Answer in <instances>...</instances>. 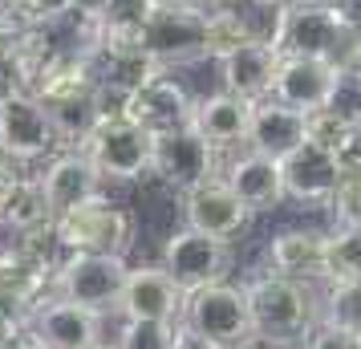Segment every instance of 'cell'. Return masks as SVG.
<instances>
[{"label":"cell","mask_w":361,"mask_h":349,"mask_svg":"<svg viewBox=\"0 0 361 349\" xmlns=\"http://www.w3.org/2000/svg\"><path fill=\"white\" fill-rule=\"evenodd\" d=\"M0 147L8 154H17L20 163L61 154V142H57V130H53L45 106L29 90L0 94Z\"/></svg>","instance_id":"10"},{"label":"cell","mask_w":361,"mask_h":349,"mask_svg":"<svg viewBox=\"0 0 361 349\" xmlns=\"http://www.w3.org/2000/svg\"><path fill=\"white\" fill-rule=\"evenodd\" d=\"M0 349H45V345H41V341L33 337V329L25 325V329H17L8 341H0Z\"/></svg>","instance_id":"35"},{"label":"cell","mask_w":361,"mask_h":349,"mask_svg":"<svg viewBox=\"0 0 361 349\" xmlns=\"http://www.w3.org/2000/svg\"><path fill=\"white\" fill-rule=\"evenodd\" d=\"M130 212L118 207L106 195H90L78 207H69L61 216H53V244L61 252H106V256H122L130 248Z\"/></svg>","instance_id":"3"},{"label":"cell","mask_w":361,"mask_h":349,"mask_svg":"<svg viewBox=\"0 0 361 349\" xmlns=\"http://www.w3.org/2000/svg\"><path fill=\"white\" fill-rule=\"evenodd\" d=\"M325 244L329 232H317V228H288V232L272 235L268 244L272 272L293 276V281H309V276L325 281Z\"/></svg>","instance_id":"22"},{"label":"cell","mask_w":361,"mask_h":349,"mask_svg":"<svg viewBox=\"0 0 361 349\" xmlns=\"http://www.w3.org/2000/svg\"><path fill=\"white\" fill-rule=\"evenodd\" d=\"M118 349H183L187 329L183 321H126L118 333Z\"/></svg>","instance_id":"25"},{"label":"cell","mask_w":361,"mask_h":349,"mask_svg":"<svg viewBox=\"0 0 361 349\" xmlns=\"http://www.w3.org/2000/svg\"><path fill=\"white\" fill-rule=\"evenodd\" d=\"M252 106H256V102L235 98V94H228V90H219V94L195 98V106H191V122H187V126H191L199 138H207L215 150L240 147V142L247 138Z\"/></svg>","instance_id":"19"},{"label":"cell","mask_w":361,"mask_h":349,"mask_svg":"<svg viewBox=\"0 0 361 349\" xmlns=\"http://www.w3.org/2000/svg\"><path fill=\"white\" fill-rule=\"evenodd\" d=\"M325 207L333 212L337 228H361V171H341Z\"/></svg>","instance_id":"31"},{"label":"cell","mask_w":361,"mask_h":349,"mask_svg":"<svg viewBox=\"0 0 361 349\" xmlns=\"http://www.w3.org/2000/svg\"><path fill=\"white\" fill-rule=\"evenodd\" d=\"M357 138H361L357 126H349L345 118H337L333 110H325V106H321V110H312V114H305V142L329 150V154H337V159H341Z\"/></svg>","instance_id":"27"},{"label":"cell","mask_w":361,"mask_h":349,"mask_svg":"<svg viewBox=\"0 0 361 349\" xmlns=\"http://www.w3.org/2000/svg\"><path fill=\"white\" fill-rule=\"evenodd\" d=\"M8 90H17V85L8 82V73H4V66H0V94H8Z\"/></svg>","instance_id":"40"},{"label":"cell","mask_w":361,"mask_h":349,"mask_svg":"<svg viewBox=\"0 0 361 349\" xmlns=\"http://www.w3.org/2000/svg\"><path fill=\"white\" fill-rule=\"evenodd\" d=\"M8 37H13V29L4 25V17H0V53H4V45H8Z\"/></svg>","instance_id":"39"},{"label":"cell","mask_w":361,"mask_h":349,"mask_svg":"<svg viewBox=\"0 0 361 349\" xmlns=\"http://www.w3.org/2000/svg\"><path fill=\"white\" fill-rule=\"evenodd\" d=\"M247 4H264V8H288L293 0H247Z\"/></svg>","instance_id":"38"},{"label":"cell","mask_w":361,"mask_h":349,"mask_svg":"<svg viewBox=\"0 0 361 349\" xmlns=\"http://www.w3.org/2000/svg\"><path fill=\"white\" fill-rule=\"evenodd\" d=\"M94 90H98V78H94L90 57H53L49 66L41 69V78L33 82L29 94L41 106H61V102L94 98Z\"/></svg>","instance_id":"23"},{"label":"cell","mask_w":361,"mask_h":349,"mask_svg":"<svg viewBox=\"0 0 361 349\" xmlns=\"http://www.w3.org/2000/svg\"><path fill=\"white\" fill-rule=\"evenodd\" d=\"M244 293L247 309H252L256 341L280 349H293L305 341V333L312 329V297L300 281L280 276V272H264V276L244 284Z\"/></svg>","instance_id":"1"},{"label":"cell","mask_w":361,"mask_h":349,"mask_svg":"<svg viewBox=\"0 0 361 349\" xmlns=\"http://www.w3.org/2000/svg\"><path fill=\"white\" fill-rule=\"evenodd\" d=\"M73 8V0H0V17L4 25L20 33V29H37V25H45V20L61 17Z\"/></svg>","instance_id":"29"},{"label":"cell","mask_w":361,"mask_h":349,"mask_svg":"<svg viewBox=\"0 0 361 349\" xmlns=\"http://www.w3.org/2000/svg\"><path fill=\"white\" fill-rule=\"evenodd\" d=\"M224 183L247 203V212H272L284 203V175H280L276 159H264L256 150H247L240 159H231L224 166Z\"/></svg>","instance_id":"21"},{"label":"cell","mask_w":361,"mask_h":349,"mask_svg":"<svg viewBox=\"0 0 361 349\" xmlns=\"http://www.w3.org/2000/svg\"><path fill=\"white\" fill-rule=\"evenodd\" d=\"M244 349H280V345H264V341H256V345H244Z\"/></svg>","instance_id":"42"},{"label":"cell","mask_w":361,"mask_h":349,"mask_svg":"<svg viewBox=\"0 0 361 349\" xmlns=\"http://www.w3.org/2000/svg\"><path fill=\"white\" fill-rule=\"evenodd\" d=\"M85 349H118V345H106V341H94V345H85Z\"/></svg>","instance_id":"41"},{"label":"cell","mask_w":361,"mask_h":349,"mask_svg":"<svg viewBox=\"0 0 361 349\" xmlns=\"http://www.w3.org/2000/svg\"><path fill=\"white\" fill-rule=\"evenodd\" d=\"M82 154L102 183H134L150 175V134L138 130L130 118H102L82 142Z\"/></svg>","instance_id":"6"},{"label":"cell","mask_w":361,"mask_h":349,"mask_svg":"<svg viewBox=\"0 0 361 349\" xmlns=\"http://www.w3.org/2000/svg\"><path fill=\"white\" fill-rule=\"evenodd\" d=\"M325 281H361V228H333L329 232Z\"/></svg>","instance_id":"26"},{"label":"cell","mask_w":361,"mask_h":349,"mask_svg":"<svg viewBox=\"0 0 361 349\" xmlns=\"http://www.w3.org/2000/svg\"><path fill=\"white\" fill-rule=\"evenodd\" d=\"M321 321L361 337V281H329Z\"/></svg>","instance_id":"28"},{"label":"cell","mask_w":361,"mask_h":349,"mask_svg":"<svg viewBox=\"0 0 361 349\" xmlns=\"http://www.w3.org/2000/svg\"><path fill=\"white\" fill-rule=\"evenodd\" d=\"M98 321L102 313H94V309H82L66 297H53L33 309L29 329L45 349H85L98 341Z\"/></svg>","instance_id":"15"},{"label":"cell","mask_w":361,"mask_h":349,"mask_svg":"<svg viewBox=\"0 0 361 349\" xmlns=\"http://www.w3.org/2000/svg\"><path fill=\"white\" fill-rule=\"evenodd\" d=\"M154 4H179V8H212V0H154Z\"/></svg>","instance_id":"37"},{"label":"cell","mask_w":361,"mask_h":349,"mask_svg":"<svg viewBox=\"0 0 361 349\" xmlns=\"http://www.w3.org/2000/svg\"><path fill=\"white\" fill-rule=\"evenodd\" d=\"M280 175H284V200L317 207V203H329L333 187L341 179V159L312 142H300L288 159H280Z\"/></svg>","instance_id":"16"},{"label":"cell","mask_w":361,"mask_h":349,"mask_svg":"<svg viewBox=\"0 0 361 349\" xmlns=\"http://www.w3.org/2000/svg\"><path fill=\"white\" fill-rule=\"evenodd\" d=\"M183 305L187 293L166 276L163 264H134L118 297V313L126 321H183Z\"/></svg>","instance_id":"13"},{"label":"cell","mask_w":361,"mask_h":349,"mask_svg":"<svg viewBox=\"0 0 361 349\" xmlns=\"http://www.w3.org/2000/svg\"><path fill=\"white\" fill-rule=\"evenodd\" d=\"M296 349H361V337H353V333L345 329H333V325H312L309 333H305V341Z\"/></svg>","instance_id":"32"},{"label":"cell","mask_w":361,"mask_h":349,"mask_svg":"<svg viewBox=\"0 0 361 349\" xmlns=\"http://www.w3.org/2000/svg\"><path fill=\"white\" fill-rule=\"evenodd\" d=\"M17 329H25V321H17V317H8V313H0V341H8Z\"/></svg>","instance_id":"36"},{"label":"cell","mask_w":361,"mask_h":349,"mask_svg":"<svg viewBox=\"0 0 361 349\" xmlns=\"http://www.w3.org/2000/svg\"><path fill=\"white\" fill-rule=\"evenodd\" d=\"M244 142H247V150L280 163V159H288L305 142V114L276 98H260L252 106V122H247Z\"/></svg>","instance_id":"18"},{"label":"cell","mask_w":361,"mask_h":349,"mask_svg":"<svg viewBox=\"0 0 361 349\" xmlns=\"http://www.w3.org/2000/svg\"><path fill=\"white\" fill-rule=\"evenodd\" d=\"M126 256H106V252H66L53 268V288L57 297L73 300L94 313L118 309V297L126 288Z\"/></svg>","instance_id":"4"},{"label":"cell","mask_w":361,"mask_h":349,"mask_svg":"<svg viewBox=\"0 0 361 349\" xmlns=\"http://www.w3.org/2000/svg\"><path fill=\"white\" fill-rule=\"evenodd\" d=\"M191 106L195 98L187 94V85L171 78V69H159L154 78H147L142 85H134L126 98V118L138 130H147L150 138L171 130H183L191 122Z\"/></svg>","instance_id":"11"},{"label":"cell","mask_w":361,"mask_h":349,"mask_svg":"<svg viewBox=\"0 0 361 349\" xmlns=\"http://www.w3.org/2000/svg\"><path fill=\"white\" fill-rule=\"evenodd\" d=\"M329 8L341 17L345 29H353V33H361V0H325Z\"/></svg>","instance_id":"34"},{"label":"cell","mask_w":361,"mask_h":349,"mask_svg":"<svg viewBox=\"0 0 361 349\" xmlns=\"http://www.w3.org/2000/svg\"><path fill=\"white\" fill-rule=\"evenodd\" d=\"M20 179H25V163H20L17 154H8V150L0 147V200H4Z\"/></svg>","instance_id":"33"},{"label":"cell","mask_w":361,"mask_h":349,"mask_svg":"<svg viewBox=\"0 0 361 349\" xmlns=\"http://www.w3.org/2000/svg\"><path fill=\"white\" fill-rule=\"evenodd\" d=\"M159 264L166 268V276L179 284L183 293H199L207 284H219L228 276L231 252L224 240L215 235H203L195 228H179V232L166 235L163 244V260Z\"/></svg>","instance_id":"9"},{"label":"cell","mask_w":361,"mask_h":349,"mask_svg":"<svg viewBox=\"0 0 361 349\" xmlns=\"http://www.w3.org/2000/svg\"><path fill=\"white\" fill-rule=\"evenodd\" d=\"M183 329L199 349H244L256 341L252 333V309H247L244 284H207L199 293H187L183 305Z\"/></svg>","instance_id":"2"},{"label":"cell","mask_w":361,"mask_h":349,"mask_svg":"<svg viewBox=\"0 0 361 349\" xmlns=\"http://www.w3.org/2000/svg\"><path fill=\"white\" fill-rule=\"evenodd\" d=\"M219 166H224L219 163V150L207 138H199L191 126L150 138V175H159L179 195L199 183H207V179H215Z\"/></svg>","instance_id":"8"},{"label":"cell","mask_w":361,"mask_h":349,"mask_svg":"<svg viewBox=\"0 0 361 349\" xmlns=\"http://www.w3.org/2000/svg\"><path fill=\"white\" fill-rule=\"evenodd\" d=\"M142 49L159 69L207 57V8L154 4L147 29H142Z\"/></svg>","instance_id":"7"},{"label":"cell","mask_w":361,"mask_h":349,"mask_svg":"<svg viewBox=\"0 0 361 349\" xmlns=\"http://www.w3.org/2000/svg\"><path fill=\"white\" fill-rule=\"evenodd\" d=\"M333 78H337V66L333 61H321V57H300V53H280L276 78H272V94L268 98L293 106L300 114H312L329 102V90H333Z\"/></svg>","instance_id":"14"},{"label":"cell","mask_w":361,"mask_h":349,"mask_svg":"<svg viewBox=\"0 0 361 349\" xmlns=\"http://www.w3.org/2000/svg\"><path fill=\"white\" fill-rule=\"evenodd\" d=\"M37 183L45 191V203H49L53 216H61V212L78 207L82 200H90V195L102 191L98 171L90 166V159H85L82 150H61V154H53L49 163H45V171L37 175Z\"/></svg>","instance_id":"20"},{"label":"cell","mask_w":361,"mask_h":349,"mask_svg":"<svg viewBox=\"0 0 361 349\" xmlns=\"http://www.w3.org/2000/svg\"><path fill=\"white\" fill-rule=\"evenodd\" d=\"M325 110H333L337 118H345L349 126L361 130V69H337Z\"/></svg>","instance_id":"30"},{"label":"cell","mask_w":361,"mask_h":349,"mask_svg":"<svg viewBox=\"0 0 361 349\" xmlns=\"http://www.w3.org/2000/svg\"><path fill=\"white\" fill-rule=\"evenodd\" d=\"M183 216H187V228L231 244V240L247 228L252 212H247V203L224 183V175H215L207 183L183 191Z\"/></svg>","instance_id":"12"},{"label":"cell","mask_w":361,"mask_h":349,"mask_svg":"<svg viewBox=\"0 0 361 349\" xmlns=\"http://www.w3.org/2000/svg\"><path fill=\"white\" fill-rule=\"evenodd\" d=\"M219 61V82L228 94L247 102H260L272 94V78L280 66V49L276 45H264V41H244L231 53L215 57Z\"/></svg>","instance_id":"17"},{"label":"cell","mask_w":361,"mask_h":349,"mask_svg":"<svg viewBox=\"0 0 361 349\" xmlns=\"http://www.w3.org/2000/svg\"><path fill=\"white\" fill-rule=\"evenodd\" d=\"M353 29H345L341 17L329 8L325 0H293L284 8V25H280V53H300V57H321L341 69L353 45Z\"/></svg>","instance_id":"5"},{"label":"cell","mask_w":361,"mask_h":349,"mask_svg":"<svg viewBox=\"0 0 361 349\" xmlns=\"http://www.w3.org/2000/svg\"><path fill=\"white\" fill-rule=\"evenodd\" d=\"M0 224L13 228V235H33V232H45L53 224V212L45 203V191L37 179H20L4 200H0Z\"/></svg>","instance_id":"24"}]
</instances>
